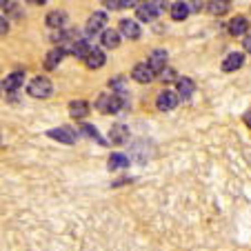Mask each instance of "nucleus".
<instances>
[{"label":"nucleus","instance_id":"nucleus-12","mask_svg":"<svg viewBox=\"0 0 251 251\" xmlns=\"http://www.w3.org/2000/svg\"><path fill=\"white\" fill-rule=\"evenodd\" d=\"M85 65L89 67V69H100V67L104 65V53H102V49L91 47L89 53L85 56Z\"/></svg>","mask_w":251,"mask_h":251},{"label":"nucleus","instance_id":"nucleus-20","mask_svg":"<svg viewBox=\"0 0 251 251\" xmlns=\"http://www.w3.org/2000/svg\"><path fill=\"white\" fill-rule=\"evenodd\" d=\"M207 11L213 16H223L229 11V0H207Z\"/></svg>","mask_w":251,"mask_h":251},{"label":"nucleus","instance_id":"nucleus-17","mask_svg":"<svg viewBox=\"0 0 251 251\" xmlns=\"http://www.w3.org/2000/svg\"><path fill=\"white\" fill-rule=\"evenodd\" d=\"M129 158L125 153H111L109 160H107V169L109 171H118V169H127L129 167Z\"/></svg>","mask_w":251,"mask_h":251},{"label":"nucleus","instance_id":"nucleus-16","mask_svg":"<svg viewBox=\"0 0 251 251\" xmlns=\"http://www.w3.org/2000/svg\"><path fill=\"white\" fill-rule=\"evenodd\" d=\"M23 80H25L23 71H14V74H9V76L5 78L2 87H5V91H18L20 87H23Z\"/></svg>","mask_w":251,"mask_h":251},{"label":"nucleus","instance_id":"nucleus-21","mask_svg":"<svg viewBox=\"0 0 251 251\" xmlns=\"http://www.w3.org/2000/svg\"><path fill=\"white\" fill-rule=\"evenodd\" d=\"M89 49H91V47L87 45V40H80V38H78L76 43H71L69 47H67V51L74 53L76 58H82V60H85V56L89 53Z\"/></svg>","mask_w":251,"mask_h":251},{"label":"nucleus","instance_id":"nucleus-27","mask_svg":"<svg viewBox=\"0 0 251 251\" xmlns=\"http://www.w3.org/2000/svg\"><path fill=\"white\" fill-rule=\"evenodd\" d=\"M7 31H9V23L0 16V33H7Z\"/></svg>","mask_w":251,"mask_h":251},{"label":"nucleus","instance_id":"nucleus-10","mask_svg":"<svg viewBox=\"0 0 251 251\" xmlns=\"http://www.w3.org/2000/svg\"><path fill=\"white\" fill-rule=\"evenodd\" d=\"M89 102L87 100H71L69 102V116L71 118H76V120H82L87 118V114H89Z\"/></svg>","mask_w":251,"mask_h":251},{"label":"nucleus","instance_id":"nucleus-24","mask_svg":"<svg viewBox=\"0 0 251 251\" xmlns=\"http://www.w3.org/2000/svg\"><path fill=\"white\" fill-rule=\"evenodd\" d=\"M62 23H65V14H62V11H49L47 14V25L51 29L62 27Z\"/></svg>","mask_w":251,"mask_h":251},{"label":"nucleus","instance_id":"nucleus-22","mask_svg":"<svg viewBox=\"0 0 251 251\" xmlns=\"http://www.w3.org/2000/svg\"><path fill=\"white\" fill-rule=\"evenodd\" d=\"M65 49L62 47H58V49H51V51L47 53V58H45V67L47 69H56L58 65H60V60H62V56H65Z\"/></svg>","mask_w":251,"mask_h":251},{"label":"nucleus","instance_id":"nucleus-28","mask_svg":"<svg viewBox=\"0 0 251 251\" xmlns=\"http://www.w3.org/2000/svg\"><path fill=\"white\" fill-rule=\"evenodd\" d=\"M104 7L107 9H118V0H104Z\"/></svg>","mask_w":251,"mask_h":251},{"label":"nucleus","instance_id":"nucleus-23","mask_svg":"<svg viewBox=\"0 0 251 251\" xmlns=\"http://www.w3.org/2000/svg\"><path fill=\"white\" fill-rule=\"evenodd\" d=\"M80 133H82V136H87V138H91V140H96L98 145H107V140H102V136L98 133V129L91 127V125H82Z\"/></svg>","mask_w":251,"mask_h":251},{"label":"nucleus","instance_id":"nucleus-4","mask_svg":"<svg viewBox=\"0 0 251 251\" xmlns=\"http://www.w3.org/2000/svg\"><path fill=\"white\" fill-rule=\"evenodd\" d=\"M178 100H180L178 91L162 89L160 94H158V98H156V107H158V111H171V109L178 107Z\"/></svg>","mask_w":251,"mask_h":251},{"label":"nucleus","instance_id":"nucleus-11","mask_svg":"<svg viewBox=\"0 0 251 251\" xmlns=\"http://www.w3.org/2000/svg\"><path fill=\"white\" fill-rule=\"evenodd\" d=\"M120 33H123L125 38H129V40H138L140 38V27H138L136 20L125 18V20H120Z\"/></svg>","mask_w":251,"mask_h":251},{"label":"nucleus","instance_id":"nucleus-2","mask_svg":"<svg viewBox=\"0 0 251 251\" xmlns=\"http://www.w3.org/2000/svg\"><path fill=\"white\" fill-rule=\"evenodd\" d=\"M169 9V2L167 0H147V2H142L138 7V18L145 20V23H151L158 14Z\"/></svg>","mask_w":251,"mask_h":251},{"label":"nucleus","instance_id":"nucleus-13","mask_svg":"<svg viewBox=\"0 0 251 251\" xmlns=\"http://www.w3.org/2000/svg\"><path fill=\"white\" fill-rule=\"evenodd\" d=\"M245 65V56H242L240 51H233V53H229L227 58L223 60V71H236V69H240V67Z\"/></svg>","mask_w":251,"mask_h":251},{"label":"nucleus","instance_id":"nucleus-33","mask_svg":"<svg viewBox=\"0 0 251 251\" xmlns=\"http://www.w3.org/2000/svg\"><path fill=\"white\" fill-rule=\"evenodd\" d=\"M142 2H147V0H142Z\"/></svg>","mask_w":251,"mask_h":251},{"label":"nucleus","instance_id":"nucleus-6","mask_svg":"<svg viewBox=\"0 0 251 251\" xmlns=\"http://www.w3.org/2000/svg\"><path fill=\"white\" fill-rule=\"evenodd\" d=\"M131 78H133L136 82H140V85H147V82H151L153 78H156V71H153L151 67L147 65V62H140V65L133 67Z\"/></svg>","mask_w":251,"mask_h":251},{"label":"nucleus","instance_id":"nucleus-18","mask_svg":"<svg viewBox=\"0 0 251 251\" xmlns=\"http://www.w3.org/2000/svg\"><path fill=\"white\" fill-rule=\"evenodd\" d=\"M249 31V23H247L245 16H236V18L229 23V33H233V36H242V33Z\"/></svg>","mask_w":251,"mask_h":251},{"label":"nucleus","instance_id":"nucleus-29","mask_svg":"<svg viewBox=\"0 0 251 251\" xmlns=\"http://www.w3.org/2000/svg\"><path fill=\"white\" fill-rule=\"evenodd\" d=\"M242 45H245V49L251 53V33H247V36H245V40H242Z\"/></svg>","mask_w":251,"mask_h":251},{"label":"nucleus","instance_id":"nucleus-1","mask_svg":"<svg viewBox=\"0 0 251 251\" xmlns=\"http://www.w3.org/2000/svg\"><path fill=\"white\" fill-rule=\"evenodd\" d=\"M125 107H127V98L114 94V91H111V94H100L98 100H96V109L104 116L118 114V111H123Z\"/></svg>","mask_w":251,"mask_h":251},{"label":"nucleus","instance_id":"nucleus-15","mask_svg":"<svg viewBox=\"0 0 251 251\" xmlns=\"http://www.w3.org/2000/svg\"><path fill=\"white\" fill-rule=\"evenodd\" d=\"M100 43L107 49H116L120 45V31H116V29H104L102 36H100Z\"/></svg>","mask_w":251,"mask_h":251},{"label":"nucleus","instance_id":"nucleus-9","mask_svg":"<svg viewBox=\"0 0 251 251\" xmlns=\"http://www.w3.org/2000/svg\"><path fill=\"white\" fill-rule=\"evenodd\" d=\"M109 140L114 142V145H125V142H129V127L123 123H116L109 131Z\"/></svg>","mask_w":251,"mask_h":251},{"label":"nucleus","instance_id":"nucleus-26","mask_svg":"<svg viewBox=\"0 0 251 251\" xmlns=\"http://www.w3.org/2000/svg\"><path fill=\"white\" fill-rule=\"evenodd\" d=\"M136 0H118V9H127V7H133Z\"/></svg>","mask_w":251,"mask_h":251},{"label":"nucleus","instance_id":"nucleus-32","mask_svg":"<svg viewBox=\"0 0 251 251\" xmlns=\"http://www.w3.org/2000/svg\"><path fill=\"white\" fill-rule=\"evenodd\" d=\"M9 5V0H0V7H7Z\"/></svg>","mask_w":251,"mask_h":251},{"label":"nucleus","instance_id":"nucleus-19","mask_svg":"<svg viewBox=\"0 0 251 251\" xmlns=\"http://www.w3.org/2000/svg\"><path fill=\"white\" fill-rule=\"evenodd\" d=\"M189 2H185V0H178V2H174L171 5V18L174 20H185L187 16H189Z\"/></svg>","mask_w":251,"mask_h":251},{"label":"nucleus","instance_id":"nucleus-3","mask_svg":"<svg viewBox=\"0 0 251 251\" xmlns=\"http://www.w3.org/2000/svg\"><path fill=\"white\" fill-rule=\"evenodd\" d=\"M27 94L31 96V98H49V96L53 94V87L45 76H38V78H33V80L29 82Z\"/></svg>","mask_w":251,"mask_h":251},{"label":"nucleus","instance_id":"nucleus-14","mask_svg":"<svg viewBox=\"0 0 251 251\" xmlns=\"http://www.w3.org/2000/svg\"><path fill=\"white\" fill-rule=\"evenodd\" d=\"M176 87H178V96L180 98H191V94L196 91V82L191 80V78H187V76H182V78H178L176 80Z\"/></svg>","mask_w":251,"mask_h":251},{"label":"nucleus","instance_id":"nucleus-30","mask_svg":"<svg viewBox=\"0 0 251 251\" xmlns=\"http://www.w3.org/2000/svg\"><path fill=\"white\" fill-rule=\"evenodd\" d=\"M245 123H247V127L251 129V109H249V111H247V114H245Z\"/></svg>","mask_w":251,"mask_h":251},{"label":"nucleus","instance_id":"nucleus-7","mask_svg":"<svg viewBox=\"0 0 251 251\" xmlns=\"http://www.w3.org/2000/svg\"><path fill=\"white\" fill-rule=\"evenodd\" d=\"M147 65L156 71L158 76H160L162 71L167 69V51H165V49H156V51H151V53H149Z\"/></svg>","mask_w":251,"mask_h":251},{"label":"nucleus","instance_id":"nucleus-25","mask_svg":"<svg viewBox=\"0 0 251 251\" xmlns=\"http://www.w3.org/2000/svg\"><path fill=\"white\" fill-rule=\"evenodd\" d=\"M160 80H162V82H174V80H178V78H176V71L167 67V69L160 74Z\"/></svg>","mask_w":251,"mask_h":251},{"label":"nucleus","instance_id":"nucleus-8","mask_svg":"<svg viewBox=\"0 0 251 251\" xmlns=\"http://www.w3.org/2000/svg\"><path fill=\"white\" fill-rule=\"evenodd\" d=\"M104 25H107V14H104V11H96V14H91L89 20H87V33L96 36L98 31L104 29Z\"/></svg>","mask_w":251,"mask_h":251},{"label":"nucleus","instance_id":"nucleus-5","mask_svg":"<svg viewBox=\"0 0 251 251\" xmlns=\"http://www.w3.org/2000/svg\"><path fill=\"white\" fill-rule=\"evenodd\" d=\"M49 138H53V140L62 142V145H74V142L78 140V131L71 127H56V129H49L47 131Z\"/></svg>","mask_w":251,"mask_h":251},{"label":"nucleus","instance_id":"nucleus-31","mask_svg":"<svg viewBox=\"0 0 251 251\" xmlns=\"http://www.w3.org/2000/svg\"><path fill=\"white\" fill-rule=\"evenodd\" d=\"M29 5H45V2H47V0H27Z\"/></svg>","mask_w":251,"mask_h":251}]
</instances>
